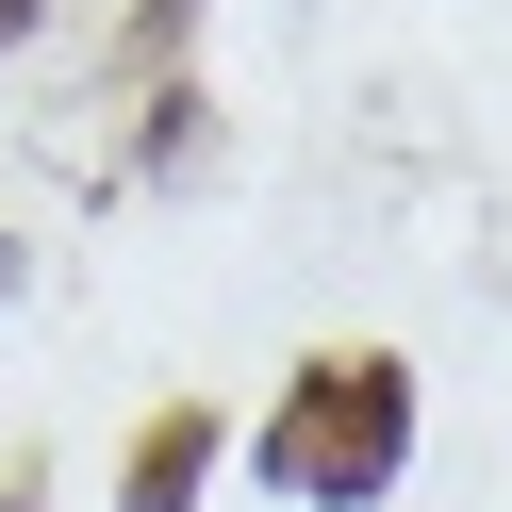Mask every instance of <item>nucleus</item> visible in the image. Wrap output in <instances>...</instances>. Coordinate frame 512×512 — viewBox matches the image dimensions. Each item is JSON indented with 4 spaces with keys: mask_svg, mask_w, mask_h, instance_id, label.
Returning a JSON list of instances; mask_svg holds the SVG:
<instances>
[{
    "mask_svg": "<svg viewBox=\"0 0 512 512\" xmlns=\"http://www.w3.org/2000/svg\"><path fill=\"white\" fill-rule=\"evenodd\" d=\"M248 463H265V496H298V512H380L397 463H413V364H380V347L298 364Z\"/></svg>",
    "mask_w": 512,
    "mask_h": 512,
    "instance_id": "obj_1",
    "label": "nucleus"
},
{
    "mask_svg": "<svg viewBox=\"0 0 512 512\" xmlns=\"http://www.w3.org/2000/svg\"><path fill=\"white\" fill-rule=\"evenodd\" d=\"M215 446H232V430H215L199 397H182V413H149V430H133V463H116V512H199Z\"/></svg>",
    "mask_w": 512,
    "mask_h": 512,
    "instance_id": "obj_2",
    "label": "nucleus"
}]
</instances>
